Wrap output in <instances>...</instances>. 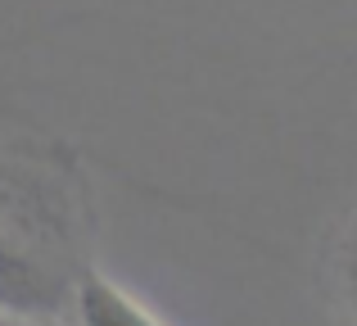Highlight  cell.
Here are the masks:
<instances>
[{
    "label": "cell",
    "mask_w": 357,
    "mask_h": 326,
    "mask_svg": "<svg viewBox=\"0 0 357 326\" xmlns=\"http://www.w3.org/2000/svg\"><path fill=\"white\" fill-rule=\"evenodd\" d=\"M0 326H41V322H32V318H14V313H0Z\"/></svg>",
    "instance_id": "277c9868"
},
{
    "label": "cell",
    "mask_w": 357,
    "mask_h": 326,
    "mask_svg": "<svg viewBox=\"0 0 357 326\" xmlns=\"http://www.w3.org/2000/svg\"><path fill=\"white\" fill-rule=\"evenodd\" d=\"M68 299V281L0 222V313L50 322Z\"/></svg>",
    "instance_id": "6da1fadb"
},
{
    "label": "cell",
    "mask_w": 357,
    "mask_h": 326,
    "mask_svg": "<svg viewBox=\"0 0 357 326\" xmlns=\"http://www.w3.org/2000/svg\"><path fill=\"white\" fill-rule=\"evenodd\" d=\"M335 272H340V290H344V299H349V309L357 313V218L349 222V231H344V240H340Z\"/></svg>",
    "instance_id": "3957f363"
},
{
    "label": "cell",
    "mask_w": 357,
    "mask_h": 326,
    "mask_svg": "<svg viewBox=\"0 0 357 326\" xmlns=\"http://www.w3.org/2000/svg\"><path fill=\"white\" fill-rule=\"evenodd\" d=\"M73 309H77V326H163L145 304H136L100 272H86L73 286Z\"/></svg>",
    "instance_id": "7a4b0ae2"
}]
</instances>
